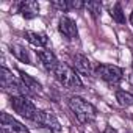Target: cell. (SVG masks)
I'll return each mask as SVG.
<instances>
[{"label":"cell","instance_id":"11","mask_svg":"<svg viewBox=\"0 0 133 133\" xmlns=\"http://www.w3.org/2000/svg\"><path fill=\"white\" fill-rule=\"evenodd\" d=\"M17 11L25 19H35L39 14V3L35 0H25V2H21L17 5Z\"/></svg>","mask_w":133,"mask_h":133},{"label":"cell","instance_id":"5","mask_svg":"<svg viewBox=\"0 0 133 133\" xmlns=\"http://www.w3.org/2000/svg\"><path fill=\"white\" fill-rule=\"evenodd\" d=\"M96 75L110 86H117L124 78V71L114 64H99L96 68Z\"/></svg>","mask_w":133,"mask_h":133},{"label":"cell","instance_id":"7","mask_svg":"<svg viewBox=\"0 0 133 133\" xmlns=\"http://www.w3.org/2000/svg\"><path fill=\"white\" fill-rule=\"evenodd\" d=\"M58 31L68 41H78V28L74 19L69 16H61L58 22Z\"/></svg>","mask_w":133,"mask_h":133},{"label":"cell","instance_id":"1","mask_svg":"<svg viewBox=\"0 0 133 133\" xmlns=\"http://www.w3.org/2000/svg\"><path fill=\"white\" fill-rule=\"evenodd\" d=\"M68 105H69L71 111L74 113V116L77 117V121H78L80 124H85V125H86V124H91V122H94L96 117H97V110H96V107H94L91 102L85 100L83 97L72 96V97H69Z\"/></svg>","mask_w":133,"mask_h":133},{"label":"cell","instance_id":"13","mask_svg":"<svg viewBox=\"0 0 133 133\" xmlns=\"http://www.w3.org/2000/svg\"><path fill=\"white\" fill-rule=\"evenodd\" d=\"M19 78L22 80V83L25 85V88L30 91V94H39L42 91V85L36 78H33L30 74H27L24 71H19Z\"/></svg>","mask_w":133,"mask_h":133},{"label":"cell","instance_id":"12","mask_svg":"<svg viewBox=\"0 0 133 133\" xmlns=\"http://www.w3.org/2000/svg\"><path fill=\"white\" fill-rule=\"evenodd\" d=\"M24 36H25V39H27L33 47H38V49H42V47H45V45L49 44L47 35H45V33H41V31H30V30H27V31L24 33Z\"/></svg>","mask_w":133,"mask_h":133},{"label":"cell","instance_id":"18","mask_svg":"<svg viewBox=\"0 0 133 133\" xmlns=\"http://www.w3.org/2000/svg\"><path fill=\"white\" fill-rule=\"evenodd\" d=\"M52 6L66 13V11H69V3H68V0H53L52 2Z\"/></svg>","mask_w":133,"mask_h":133},{"label":"cell","instance_id":"16","mask_svg":"<svg viewBox=\"0 0 133 133\" xmlns=\"http://www.w3.org/2000/svg\"><path fill=\"white\" fill-rule=\"evenodd\" d=\"M110 14H111V17H113V21H116L117 24H125V14H124V11H122V3H121V2H116V3L113 5Z\"/></svg>","mask_w":133,"mask_h":133},{"label":"cell","instance_id":"19","mask_svg":"<svg viewBox=\"0 0 133 133\" xmlns=\"http://www.w3.org/2000/svg\"><path fill=\"white\" fill-rule=\"evenodd\" d=\"M68 3H69V10H82L86 6V3L82 0H68Z\"/></svg>","mask_w":133,"mask_h":133},{"label":"cell","instance_id":"14","mask_svg":"<svg viewBox=\"0 0 133 133\" xmlns=\"http://www.w3.org/2000/svg\"><path fill=\"white\" fill-rule=\"evenodd\" d=\"M10 52L19 59V61H22V63H25V64H31V58H30V53H28V50L22 45V44H17V42H13L11 45H10Z\"/></svg>","mask_w":133,"mask_h":133},{"label":"cell","instance_id":"9","mask_svg":"<svg viewBox=\"0 0 133 133\" xmlns=\"http://www.w3.org/2000/svg\"><path fill=\"white\" fill-rule=\"evenodd\" d=\"M0 125H2V130L5 133H30L24 124H21L17 119H14L8 113L0 114Z\"/></svg>","mask_w":133,"mask_h":133},{"label":"cell","instance_id":"6","mask_svg":"<svg viewBox=\"0 0 133 133\" xmlns=\"http://www.w3.org/2000/svg\"><path fill=\"white\" fill-rule=\"evenodd\" d=\"M33 122L36 125H39V127L52 131V133H59L61 128H63L61 124H59V121H58V117L52 111H49V110H39V113H38V116L35 117Z\"/></svg>","mask_w":133,"mask_h":133},{"label":"cell","instance_id":"15","mask_svg":"<svg viewBox=\"0 0 133 133\" xmlns=\"http://www.w3.org/2000/svg\"><path fill=\"white\" fill-rule=\"evenodd\" d=\"M116 100L121 107L124 108H128V107H133V94L128 92V91H116Z\"/></svg>","mask_w":133,"mask_h":133},{"label":"cell","instance_id":"20","mask_svg":"<svg viewBox=\"0 0 133 133\" xmlns=\"http://www.w3.org/2000/svg\"><path fill=\"white\" fill-rule=\"evenodd\" d=\"M102 133H119V131H117L116 128H113L111 125H107V127L103 128V131H102Z\"/></svg>","mask_w":133,"mask_h":133},{"label":"cell","instance_id":"8","mask_svg":"<svg viewBox=\"0 0 133 133\" xmlns=\"http://www.w3.org/2000/svg\"><path fill=\"white\" fill-rule=\"evenodd\" d=\"M72 66H74V69L82 75H86V77L96 75V68H94V64L91 63V59L86 55L75 53L72 56Z\"/></svg>","mask_w":133,"mask_h":133},{"label":"cell","instance_id":"4","mask_svg":"<svg viewBox=\"0 0 133 133\" xmlns=\"http://www.w3.org/2000/svg\"><path fill=\"white\" fill-rule=\"evenodd\" d=\"M10 105L13 107V110L21 117H24L27 121H35V117L39 113L36 105L27 96H13V97H10Z\"/></svg>","mask_w":133,"mask_h":133},{"label":"cell","instance_id":"21","mask_svg":"<svg viewBox=\"0 0 133 133\" xmlns=\"http://www.w3.org/2000/svg\"><path fill=\"white\" fill-rule=\"evenodd\" d=\"M130 24H131V27H133V11L130 13Z\"/></svg>","mask_w":133,"mask_h":133},{"label":"cell","instance_id":"3","mask_svg":"<svg viewBox=\"0 0 133 133\" xmlns=\"http://www.w3.org/2000/svg\"><path fill=\"white\" fill-rule=\"evenodd\" d=\"M0 77H2V89L6 94H10V97H13V96H27V97L31 96L30 91L22 83V80L14 77L13 72L10 69H6L5 66L0 71Z\"/></svg>","mask_w":133,"mask_h":133},{"label":"cell","instance_id":"10","mask_svg":"<svg viewBox=\"0 0 133 133\" xmlns=\"http://www.w3.org/2000/svg\"><path fill=\"white\" fill-rule=\"evenodd\" d=\"M38 58H39V61H41V64H42V68H44L45 71L52 72V74L55 72V69L58 68V64H59L56 55H55L52 50H49V49L39 50V52H38Z\"/></svg>","mask_w":133,"mask_h":133},{"label":"cell","instance_id":"17","mask_svg":"<svg viewBox=\"0 0 133 133\" xmlns=\"http://www.w3.org/2000/svg\"><path fill=\"white\" fill-rule=\"evenodd\" d=\"M85 8L88 10V13H91V16L94 19H97L100 16V11H102V3L100 2H88Z\"/></svg>","mask_w":133,"mask_h":133},{"label":"cell","instance_id":"2","mask_svg":"<svg viewBox=\"0 0 133 133\" xmlns=\"http://www.w3.org/2000/svg\"><path fill=\"white\" fill-rule=\"evenodd\" d=\"M53 77L55 80L66 89H71V91H77V89H82L83 88V83H82V78L78 75V72L71 68L69 64H64V63H59L58 68L55 69L53 72Z\"/></svg>","mask_w":133,"mask_h":133}]
</instances>
